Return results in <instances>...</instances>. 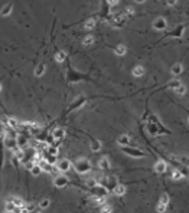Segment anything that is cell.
Segmentation results:
<instances>
[{
    "label": "cell",
    "mask_w": 189,
    "mask_h": 213,
    "mask_svg": "<svg viewBox=\"0 0 189 213\" xmlns=\"http://www.w3.org/2000/svg\"><path fill=\"white\" fill-rule=\"evenodd\" d=\"M74 168H75V171L79 173V174H87V173L91 171V163H90V160H87V158H78L75 161V164H74Z\"/></svg>",
    "instance_id": "6da1fadb"
},
{
    "label": "cell",
    "mask_w": 189,
    "mask_h": 213,
    "mask_svg": "<svg viewBox=\"0 0 189 213\" xmlns=\"http://www.w3.org/2000/svg\"><path fill=\"white\" fill-rule=\"evenodd\" d=\"M69 183V180H68V177L66 176H56L55 179H53V184H55V187L58 189H64L66 187V184Z\"/></svg>",
    "instance_id": "7a4b0ae2"
},
{
    "label": "cell",
    "mask_w": 189,
    "mask_h": 213,
    "mask_svg": "<svg viewBox=\"0 0 189 213\" xmlns=\"http://www.w3.org/2000/svg\"><path fill=\"white\" fill-rule=\"evenodd\" d=\"M166 27H168V22L165 17H157L153 22V29H156V30H165Z\"/></svg>",
    "instance_id": "3957f363"
},
{
    "label": "cell",
    "mask_w": 189,
    "mask_h": 213,
    "mask_svg": "<svg viewBox=\"0 0 189 213\" xmlns=\"http://www.w3.org/2000/svg\"><path fill=\"white\" fill-rule=\"evenodd\" d=\"M52 137L59 141V140H62V138H65V130L62 128V127H56V128L52 131Z\"/></svg>",
    "instance_id": "277c9868"
},
{
    "label": "cell",
    "mask_w": 189,
    "mask_h": 213,
    "mask_svg": "<svg viewBox=\"0 0 189 213\" xmlns=\"http://www.w3.org/2000/svg\"><path fill=\"white\" fill-rule=\"evenodd\" d=\"M5 146H6L9 150H16L19 147L16 138H13V137H6V138H5Z\"/></svg>",
    "instance_id": "5b68a950"
},
{
    "label": "cell",
    "mask_w": 189,
    "mask_h": 213,
    "mask_svg": "<svg viewBox=\"0 0 189 213\" xmlns=\"http://www.w3.org/2000/svg\"><path fill=\"white\" fill-rule=\"evenodd\" d=\"M69 168H71V161H69L68 158H64V160L58 161V170L59 171H68Z\"/></svg>",
    "instance_id": "8992f818"
},
{
    "label": "cell",
    "mask_w": 189,
    "mask_h": 213,
    "mask_svg": "<svg viewBox=\"0 0 189 213\" xmlns=\"http://www.w3.org/2000/svg\"><path fill=\"white\" fill-rule=\"evenodd\" d=\"M5 210L6 212H9V213H13V212H20L19 210V207L14 205L13 202L10 200V199H7V202H6V205H5Z\"/></svg>",
    "instance_id": "52a82bcc"
},
{
    "label": "cell",
    "mask_w": 189,
    "mask_h": 213,
    "mask_svg": "<svg viewBox=\"0 0 189 213\" xmlns=\"http://www.w3.org/2000/svg\"><path fill=\"white\" fill-rule=\"evenodd\" d=\"M182 72H183V65L182 64H175L172 68H170V74H172L173 77H179Z\"/></svg>",
    "instance_id": "ba28073f"
},
{
    "label": "cell",
    "mask_w": 189,
    "mask_h": 213,
    "mask_svg": "<svg viewBox=\"0 0 189 213\" xmlns=\"http://www.w3.org/2000/svg\"><path fill=\"white\" fill-rule=\"evenodd\" d=\"M166 168H168V164H166L165 161H162V160H160V161H157L156 164H155V171L159 173V174L165 173V171H166Z\"/></svg>",
    "instance_id": "9c48e42d"
},
{
    "label": "cell",
    "mask_w": 189,
    "mask_h": 213,
    "mask_svg": "<svg viewBox=\"0 0 189 213\" xmlns=\"http://www.w3.org/2000/svg\"><path fill=\"white\" fill-rule=\"evenodd\" d=\"M131 74H133V77H136V78H142V77L144 75V68L142 66V65H136V66L133 68Z\"/></svg>",
    "instance_id": "30bf717a"
},
{
    "label": "cell",
    "mask_w": 189,
    "mask_h": 213,
    "mask_svg": "<svg viewBox=\"0 0 189 213\" xmlns=\"http://www.w3.org/2000/svg\"><path fill=\"white\" fill-rule=\"evenodd\" d=\"M13 10V3H7L5 6L2 7V10H0V16H9L10 13Z\"/></svg>",
    "instance_id": "8fae6325"
},
{
    "label": "cell",
    "mask_w": 189,
    "mask_h": 213,
    "mask_svg": "<svg viewBox=\"0 0 189 213\" xmlns=\"http://www.w3.org/2000/svg\"><path fill=\"white\" fill-rule=\"evenodd\" d=\"M126 192H127V189L124 187L123 184H116L114 189H113V193L116 194V196H124Z\"/></svg>",
    "instance_id": "7c38bea8"
},
{
    "label": "cell",
    "mask_w": 189,
    "mask_h": 213,
    "mask_svg": "<svg viewBox=\"0 0 189 213\" xmlns=\"http://www.w3.org/2000/svg\"><path fill=\"white\" fill-rule=\"evenodd\" d=\"M126 154H129V155H133V157H143V153L142 151H139V150H136V149H124L123 150Z\"/></svg>",
    "instance_id": "4fadbf2b"
},
{
    "label": "cell",
    "mask_w": 189,
    "mask_h": 213,
    "mask_svg": "<svg viewBox=\"0 0 189 213\" xmlns=\"http://www.w3.org/2000/svg\"><path fill=\"white\" fill-rule=\"evenodd\" d=\"M117 143L120 146H124V147H126V146L130 144V137L127 136V134H121V136L117 138Z\"/></svg>",
    "instance_id": "5bb4252c"
},
{
    "label": "cell",
    "mask_w": 189,
    "mask_h": 213,
    "mask_svg": "<svg viewBox=\"0 0 189 213\" xmlns=\"http://www.w3.org/2000/svg\"><path fill=\"white\" fill-rule=\"evenodd\" d=\"M114 53H116L117 56H124V55L127 53V48L124 45H117L114 48Z\"/></svg>",
    "instance_id": "9a60e30c"
},
{
    "label": "cell",
    "mask_w": 189,
    "mask_h": 213,
    "mask_svg": "<svg viewBox=\"0 0 189 213\" xmlns=\"http://www.w3.org/2000/svg\"><path fill=\"white\" fill-rule=\"evenodd\" d=\"M45 71H46V66H45V64H39L36 68H35V77H42L43 74H45Z\"/></svg>",
    "instance_id": "2e32d148"
},
{
    "label": "cell",
    "mask_w": 189,
    "mask_h": 213,
    "mask_svg": "<svg viewBox=\"0 0 189 213\" xmlns=\"http://www.w3.org/2000/svg\"><path fill=\"white\" fill-rule=\"evenodd\" d=\"M98 166L101 170H108L110 168V161H108V158L107 157H103L100 161H98Z\"/></svg>",
    "instance_id": "e0dca14e"
},
{
    "label": "cell",
    "mask_w": 189,
    "mask_h": 213,
    "mask_svg": "<svg viewBox=\"0 0 189 213\" xmlns=\"http://www.w3.org/2000/svg\"><path fill=\"white\" fill-rule=\"evenodd\" d=\"M111 26H113V27H123V26H124V19H123V17H114L113 22H111Z\"/></svg>",
    "instance_id": "ac0fdd59"
},
{
    "label": "cell",
    "mask_w": 189,
    "mask_h": 213,
    "mask_svg": "<svg viewBox=\"0 0 189 213\" xmlns=\"http://www.w3.org/2000/svg\"><path fill=\"white\" fill-rule=\"evenodd\" d=\"M65 58H66V52L65 51H59V52H56V55H55V61L56 62H64L65 61Z\"/></svg>",
    "instance_id": "d6986e66"
},
{
    "label": "cell",
    "mask_w": 189,
    "mask_h": 213,
    "mask_svg": "<svg viewBox=\"0 0 189 213\" xmlns=\"http://www.w3.org/2000/svg\"><path fill=\"white\" fill-rule=\"evenodd\" d=\"M42 171H43V170L40 167V164H33L32 167H30V173H32L33 176H39Z\"/></svg>",
    "instance_id": "ffe728a7"
},
{
    "label": "cell",
    "mask_w": 189,
    "mask_h": 213,
    "mask_svg": "<svg viewBox=\"0 0 189 213\" xmlns=\"http://www.w3.org/2000/svg\"><path fill=\"white\" fill-rule=\"evenodd\" d=\"M95 25H97V20H95V19H88L84 23V27H85V29H88V30H91V29L95 27Z\"/></svg>",
    "instance_id": "44dd1931"
},
{
    "label": "cell",
    "mask_w": 189,
    "mask_h": 213,
    "mask_svg": "<svg viewBox=\"0 0 189 213\" xmlns=\"http://www.w3.org/2000/svg\"><path fill=\"white\" fill-rule=\"evenodd\" d=\"M39 164H40V167H42V170H45V171H51L52 170V164L48 163L46 160H40Z\"/></svg>",
    "instance_id": "7402d4cb"
},
{
    "label": "cell",
    "mask_w": 189,
    "mask_h": 213,
    "mask_svg": "<svg viewBox=\"0 0 189 213\" xmlns=\"http://www.w3.org/2000/svg\"><path fill=\"white\" fill-rule=\"evenodd\" d=\"M7 125L10 128H16V127H19V121L16 118H13V117H10V118H7Z\"/></svg>",
    "instance_id": "603a6c76"
},
{
    "label": "cell",
    "mask_w": 189,
    "mask_h": 213,
    "mask_svg": "<svg viewBox=\"0 0 189 213\" xmlns=\"http://www.w3.org/2000/svg\"><path fill=\"white\" fill-rule=\"evenodd\" d=\"M10 200H12L14 205H16V206L19 207V210H20V209H22L23 206H25V202L22 200L20 197H10Z\"/></svg>",
    "instance_id": "cb8c5ba5"
},
{
    "label": "cell",
    "mask_w": 189,
    "mask_h": 213,
    "mask_svg": "<svg viewBox=\"0 0 189 213\" xmlns=\"http://www.w3.org/2000/svg\"><path fill=\"white\" fill-rule=\"evenodd\" d=\"M91 150L95 153V151H100L101 150V143L98 141V140H92L91 141Z\"/></svg>",
    "instance_id": "d4e9b609"
},
{
    "label": "cell",
    "mask_w": 189,
    "mask_h": 213,
    "mask_svg": "<svg viewBox=\"0 0 189 213\" xmlns=\"http://www.w3.org/2000/svg\"><path fill=\"white\" fill-rule=\"evenodd\" d=\"M16 141H18V146L22 149V147H25V146L27 144V138H25L23 136H19L18 138H16Z\"/></svg>",
    "instance_id": "484cf974"
},
{
    "label": "cell",
    "mask_w": 189,
    "mask_h": 213,
    "mask_svg": "<svg viewBox=\"0 0 189 213\" xmlns=\"http://www.w3.org/2000/svg\"><path fill=\"white\" fill-rule=\"evenodd\" d=\"M94 42H95L94 36H87V38H84V40H82V45H84V46H91Z\"/></svg>",
    "instance_id": "4316f807"
},
{
    "label": "cell",
    "mask_w": 189,
    "mask_h": 213,
    "mask_svg": "<svg viewBox=\"0 0 189 213\" xmlns=\"http://www.w3.org/2000/svg\"><path fill=\"white\" fill-rule=\"evenodd\" d=\"M182 177H183V174L181 170H173V173H172V180H181Z\"/></svg>",
    "instance_id": "83f0119b"
},
{
    "label": "cell",
    "mask_w": 189,
    "mask_h": 213,
    "mask_svg": "<svg viewBox=\"0 0 189 213\" xmlns=\"http://www.w3.org/2000/svg\"><path fill=\"white\" fill-rule=\"evenodd\" d=\"M175 92L178 94V95H185V94H186V86H185L183 84H181V85H179V86H178V88L175 89Z\"/></svg>",
    "instance_id": "f1b7e54d"
},
{
    "label": "cell",
    "mask_w": 189,
    "mask_h": 213,
    "mask_svg": "<svg viewBox=\"0 0 189 213\" xmlns=\"http://www.w3.org/2000/svg\"><path fill=\"white\" fill-rule=\"evenodd\" d=\"M35 210V205L29 203V205H25V206L20 209V212H33Z\"/></svg>",
    "instance_id": "f546056e"
},
{
    "label": "cell",
    "mask_w": 189,
    "mask_h": 213,
    "mask_svg": "<svg viewBox=\"0 0 189 213\" xmlns=\"http://www.w3.org/2000/svg\"><path fill=\"white\" fill-rule=\"evenodd\" d=\"M49 205H51V200H49V199H42L39 203V207L40 209H46V207H49Z\"/></svg>",
    "instance_id": "4dcf8cb0"
},
{
    "label": "cell",
    "mask_w": 189,
    "mask_h": 213,
    "mask_svg": "<svg viewBox=\"0 0 189 213\" xmlns=\"http://www.w3.org/2000/svg\"><path fill=\"white\" fill-rule=\"evenodd\" d=\"M166 209H168V205H165V203H157L156 210H157V212H159V213L166 212Z\"/></svg>",
    "instance_id": "1f68e13d"
},
{
    "label": "cell",
    "mask_w": 189,
    "mask_h": 213,
    "mask_svg": "<svg viewBox=\"0 0 189 213\" xmlns=\"http://www.w3.org/2000/svg\"><path fill=\"white\" fill-rule=\"evenodd\" d=\"M182 84V82H181V81H172V82H169V85H168V86H169L170 89H173L175 91L176 88H178V86H179V85Z\"/></svg>",
    "instance_id": "d6a6232c"
},
{
    "label": "cell",
    "mask_w": 189,
    "mask_h": 213,
    "mask_svg": "<svg viewBox=\"0 0 189 213\" xmlns=\"http://www.w3.org/2000/svg\"><path fill=\"white\" fill-rule=\"evenodd\" d=\"M46 161H48V163H51V164H53V163L56 161V155L49 154V153H48V155H46Z\"/></svg>",
    "instance_id": "836d02e7"
},
{
    "label": "cell",
    "mask_w": 189,
    "mask_h": 213,
    "mask_svg": "<svg viewBox=\"0 0 189 213\" xmlns=\"http://www.w3.org/2000/svg\"><path fill=\"white\" fill-rule=\"evenodd\" d=\"M159 203H165V205H168V203H169V196H168V194H162V196H160V199H159Z\"/></svg>",
    "instance_id": "e575fe53"
},
{
    "label": "cell",
    "mask_w": 189,
    "mask_h": 213,
    "mask_svg": "<svg viewBox=\"0 0 189 213\" xmlns=\"http://www.w3.org/2000/svg\"><path fill=\"white\" fill-rule=\"evenodd\" d=\"M124 14H126V16H133V14H134V9H133L131 6L126 7V10H124Z\"/></svg>",
    "instance_id": "d590c367"
},
{
    "label": "cell",
    "mask_w": 189,
    "mask_h": 213,
    "mask_svg": "<svg viewBox=\"0 0 189 213\" xmlns=\"http://www.w3.org/2000/svg\"><path fill=\"white\" fill-rule=\"evenodd\" d=\"M101 212H103V213H105V212L110 213V212H113V207H111L110 205H105V203H104V205H103V207H101Z\"/></svg>",
    "instance_id": "8d00e7d4"
},
{
    "label": "cell",
    "mask_w": 189,
    "mask_h": 213,
    "mask_svg": "<svg viewBox=\"0 0 189 213\" xmlns=\"http://www.w3.org/2000/svg\"><path fill=\"white\" fill-rule=\"evenodd\" d=\"M48 153L53 155H58V149L56 147H48Z\"/></svg>",
    "instance_id": "74e56055"
},
{
    "label": "cell",
    "mask_w": 189,
    "mask_h": 213,
    "mask_svg": "<svg viewBox=\"0 0 189 213\" xmlns=\"http://www.w3.org/2000/svg\"><path fill=\"white\" fill-rule=\"evenodd\" d=\"M118 2H120V0H107V5H110V6H117Z\"/></svg>",
    "instance_id": "f35d334b"
},
{
    "label": "cell",
    "mask_w": 189,
    "mask_h": 213,
    "mask_svg": "<svg viewBox=\"0 0 189 213\" xmlns=\"http://www.w3.org/2000/svg\"><path fill=\"white\" fill-rule=\"evenodd\" d=\"M166 3H168V6H176L178 5V0H166Z\"/></svg>",
    "instance_id": "ab89813d"
},
{
    "label": "cell",
    "mask_w": 189,
    "mask_h": 213,
    "mask_svg": "<svg viewBox=\"0 0 189 213\" xmlns=\"http://www.w3.org/2000/svg\"><path fill=\"white\" fill-rule=\"evenodd\" d=\"M134 2H136V3H144L146 0H134Z\"/></svg>",
    "instance_id": "60d3db41"
},
{
    "label": "cell",
    "mask_w": 189,
    "mask_h": 213,
    "mask_svg": "<svg viewBox=\"0 0 189 213\" xmlns=\"http://www.w3.org/2000/svg\"><path fill=\"white\" fill-rule=\"evenodd\" d=\"M0 92H2V84H0Z\"/></svg>",
    "instance_id": "b9f144b4"
},
{
    "label": "cell",
    "mask_w": 189,
    "mask_h": 213,
    "mask_svg": "<svg viewBox=\"0 0 189 213\" xmlns=\"http://www.w3.org/2000/svg\"><path fill=\"white\" fill-rule=\"evenodd\" d=\"M188 123H189V120H188Z\"/></svg>",
    "instance_id": "7bdbcfd3"
}]
</instances>
